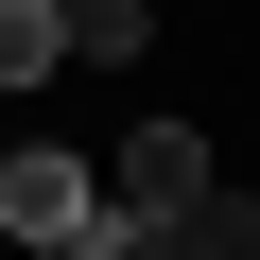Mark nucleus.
Wrapping results in <instances>:
<instances>
[{
    "label": "nucleus",
    "mask_w": 260,
    "mask_h": 260,
    "mask_svg": "<svg viewBox=\"0 0 260 260\" xmlns=\"http://www.w3.org/2000/svg\"><path fill=\"white\" fill-rule=\"evenodd\" d=\"M191 191H208V139H191V121H139V139L104 156V243L156 225V208H191Z\"/></svg>",
    "instance_id": "nucleus-1"
},
{
    "label": "nucleus",
    "mask_w": 260,
    "mask_h": 260,
    "mask_svg": "<svg viewBox=\"0 0 260 260\" xmlns=\"http://www.w3.org/2000/svg\"><path fill=\"white\" fill-rule=\"evenodd\" d=\"M87 208H104L87 156H0V243H52V225H87Z\"/></svg>",
    "instance_id": "nucleus-2"
},
{
    "label": "nucleus",
    "mask_w": 260,
    "mask_h": 260,
    "mask_svg": "<svg viewBox=\"0 0 260 260\" xmlns=\"http://www.w3.org/2000/svg\"><path fill=\"white\" fill-rule=\"evenodd\" d=\"M52 35H70V70H121L156 35V0H52Z\"/></svg>",
    "instance_id": "nucleus-3"
},
{
    "label": "nucleus",
    "mask_w": 260,
    "mask_h": 260,
    "mask_svg": "<svg viewBox=\"0 0 260 260\" xmlns=\"http://www.w3.org/2000/svg\"><path fill=\"white\" fill-rule=\"evenodd\" d=\"M70 35H52V0H0V87H52Z\"/></svg>",
    "instance_id": "nucleus-4"
},
{
    "label": "nucleus",
    "mask_w": 260,
    "mask_h": 260,
    "mask_svg": "<svg viewBox=\"0 0 260 260\" xmlns=\"http://www.w3.org/2000/svg\"><path fill=\"white\" fill-rule=\"evenodd\" d=\"M18 260H121V243H104V208H87V225H52V243H18Z\"/></svg>",
    "instance_id": "nucleus-5"
}]
</instances>
